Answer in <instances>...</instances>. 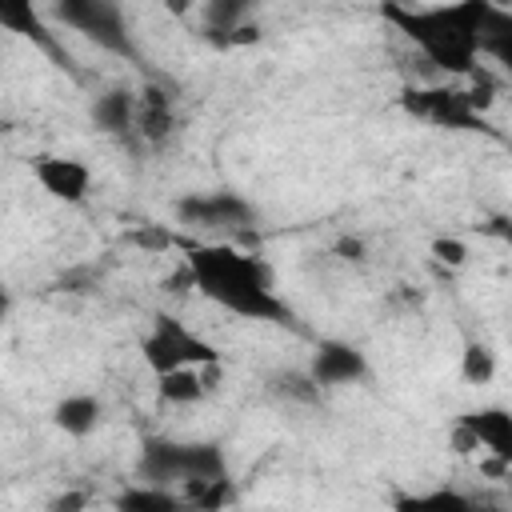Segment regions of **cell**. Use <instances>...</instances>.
I'll return each instance as SVG.
<instances>
[{
    "mask_svg": "<svg viewBox=\"0 0 512 512\" xmlns=\"http://www.w3.org/2000/svg\"><path fill=\"white\" fill-rule=\"evenodd\" d=\"M496 0H440V4H400L388 0L380 16L444 76H472L484 56V28Z\"/></svg>",
    "mask_w": 512,
    "mask_h": 512,
    "instance_id": "cell-1",
    "label": "cell"
},
{
    "mask_svg": "<svg viewBox=\"0 0 512 512\" xmlns=\"http://www.w3.org/2000/svg\"><path fill=\"white\" fill-rule=\"evenodd\" d=\"M188 284L212 300L216 308L240 316V320H264V324H292L288 300L276 292L272 272L260 256H248L224 240L216 244H192L184 256Z\"/></svg>",
    "mask_w": 512,
    "mask_h": 512,
    "instance_id": "cell-2",
    "label": "cell"
},
{
    "mask_svg": "<svg viewBox=\"0 0 512 512\" xmlns=\"http://www.w3.org/2000/svg\"><path fill=\"white\" fill-rule=\"evenodd\" d=\"M136 476L168 488H184L192 480H212L228 476V460L220 444L212 440H168V436H148L136 460Z\"/></svg>",
    "mask_w": 512,
    "mask_h": 512,
    "instance_id": "cell-3",
    "label": "cell"
},
{
    "mask_svg": "<svg viewBox=\"0 0 512 512\" xmlns=\"http://www.w3.org/2000/svg\"><path fill=\"white\" fill-rule=\"evenodd\" d=\"M52 12H56L60 24H68L72 32H80L96 48L136 60V44H132L128 16H124L120 0H56Z\"/></svg>",
    "mask_w": 512,
    "mask_h": 512,
    "instance_id": "cell-4",
    "label": "cell"
},
{
    "mask_svg": "<svg viewBox=\"0 0 512 512\" xmlns=\"http://www.w3.org/2000/svg\"><path fill=\"white\" fill-rule=\"evenodd\" d=\"M140 352L152 372H168V368H184V364H200V368L220 364V352L176 316H156L148 336L140 340Z\"/></svg>",
    "mask_w": 512,
    "mask_h": 512,
    "instance_id": "cell-5",
    "label": "cell"
},
{
    "mask_svg": "<svg viewBox=\"0 0 512 512\" xmlns=\"http://www.w3.org/2000/svg\"><path fill=\"white\" fill-rule=\"evenodd\" d=\"M404 112L416 120H428L436 128H456V132H488L484 112L468 96V88H408L404 92Z\"/></svg>",
    "mask_w": 512,
    "mask_h": 512,
    "instance_id": "cell-6",
    "label": "cell"
},
{
    "mask_svg": "<svg viewBox=\"0 0 512 512\" xmlns=\"http://www.w3.org/2000/svg\"><path fill=\"white\" fill-rule=\"evenodd\" d=\"M176 220L196 232H240L256 224V208L240 192H192L176 200Z\"/></svg>",
    "mask_w": 512,
    "mask_h": 512,
    "instance_id": "cell-7",
    "label": "cell"
},
{
    "mask_svg": "<svg viewBox=\"0 0 512 512\" xmlns=\"http://www.w3.org/2000/svg\"><path fill=\"white\" fill-rule=\"evenodd\" d=\"M308 372L320 388H344V384H360L368 376V356L348 344V340H320L312 360H308Z\"/></svg>",
    "mask_w": 512,
    "mask_h": 512,
    "instance_id": "cell-8",
    "label": "cell"
},
{
    "mask_svg": "<svg viewBox=\"0 0 512 512\" xmlns=\"http://www.w3.org/2000/svg\"><path fill=\"white\" fill-rule=\"evenodd\" d=\"M456 424L476 440V448H484V452L492 456V464L512 468V408H504V404H484V408L464 412Z\"/></svg>",
    "mask_w": 512,
    "mask_h": 512,
    "instance_id": "cell-9",
    "label": "cell"
},
{
    "mask_svg": "<svg viewBox=\"0 0 512 512\" xmlns=\"http://www.w3.org/2000/svg\"><path fill=\"white\" fill-rule=\"evenodd\" d=\"M32 176L52 200H64V204H80L92 192V168L76 156H40L32 164Z\"/></svg>",
    "mask_w": 512,
    "mask_h": 512,
    "instance_id": "cell-10",
    "label": "cell"
},
{
    "mask_svg": "<svg viewBox=\"0 0 512 512\" xmlns=\"http://www.w3.org/2000/svg\"><path fill=\"white\" fill-rule=\"evenodd\" d=\"M136 112H140V96L132 88H108V92H100L92 100V124H96V132H104L112 140H124V144L128 140L140 144V136H136Z\"/></svg>",
    "mask_w": 512,
    "mask_h": 512,
    "instance_id": "cell-11",
    "label": "cell"
},
{
    "mask_svg": "<svg viewBox=\"0 0 512 512\" xmlns=\"http://www.w3.org/2000/svg\"><path fill=\"white\" fill-rule=\"evenodd\" d=\"M212 368H200V364H184V368H168V372H156V396L172 408H188V404H200L208 392H212Z\"/></svg>",
    "mask_w": 512,
    "mask_h": 512,
    "instance_id": "cell-12",
    "label": "cell"
},
{
    "mask_svg": "<svg viewBox=\"0 0 512 512\" xmlns=\"http://www.w3.org/2000/svg\"><path fill=\"white\" fill-rule=\"evenodd\" d=\"M100 420H104V404H100V396H92V392H68V396H60L56 408H52V424H56L64 436H72V440L92 436V432L100 428Z\"/></svg>",
    "mask_w": 512,
    "mask_h": 512,
    "instance_id": "cell-13",
    "label": "cell"
},
{
    "mask_svg": "<svg viewBox=\"0 0 512 512\" xmlns=\"http://www.w3.org/2000/svg\"><path fill=\"white\" fill-rule=\"evenodd\" d=\"M176 132V108L164 88H144L140 92V112H136V136L140 144H164Z\"/></svg>",
    "mask_w": 512,
    "mask_h": 512,
    "instance_id": "cell-14",
    "label": "cell"
},
{
    "mask_svg": "<svg viewBox=\"0 0 512 512\" xmlns=\"http://www.w3.org/2000/svg\"><path fill=\"white\" fill-rule=\"evenodd\" d=\"M256 4H260V0H204V8H200L204 32H208L216 44L228 48V36H232L240 24H248V16H252Z\"/></svg>",
    "mask_w": 512,
    "mask_h": 512,
    "instance_id": "cell-15",
    "label": "cell"
},
{
    "mask_svg": "<svg viewBox=\"0 0 512 512\" xmlns=\"http://www.w3.org/2000/svg\"><path fill=\"white\" fill-rule=\"evenodd\" d=\"M116 508H128V512H176V508H188L184 496L168 484H152V480H140L132 488L120 492Z\"/></svg>",
    "mask_w": 512,
    "mask_h": 512,
    "instance_id": "cell-16",
    "label": "cell"
},
{
    "mask_svg": "<svg viewBox=\"0 0 512 512\" xmlns=\"http://www.w3.org/2000/svg\"><path fill=\"white\" fill-rule=\"evenodd\" d=\"M0 24H4L8 32H16V36L40 44L44 52H56V44H52V36L44 32V20H40V12H36L32 0H0Z\"/></svg>",
    "mask_w": 512,
    "mask_h": 512,
    "instance_id": "cell-17",
    "label": "cell"
},
{
    "mask_svg": "<svg viewBox=\"0 0 512 512\" xmlns=\"http://www.w3.org/2000/svg\"><path fill=\"white\" fill-rule=\"evenodd\" d=\"M484 56L512 76V8H492V20L484 28Z\"/></svg>",
    "mask_w": 512,
    "mask_h": 512,
    "instance_id": "cell-18",
    "label": "cell"
},
{
    "mask_svg": "<svg viewBox=\"0 0 512 512\" xmlns=\"http://www.w3.org/2000/svg\"><path fill=\"white\" fill-rule=\"evenodd\" d=\"M460 376H464V384H476V388H484V384H492V376H496V352L484 344V340H464V352H460Z\"/></svg>",
    "mask_w": 512,
    "mask_h": 512,
    "instance_id": "cell-19",
    "label": "cell"
},
{
    "mask_svg": "<svg viewBox=\"0 0 512 512\" xmlns=\"http://www.w3.org/2000/svg\"><path fill=\"white\" fill-rule=\"evenodd\" d=\"M272 392L284 396V400H296V404H316L324 388H320V384L312 380V372L304 368V372H280V376L272 380Z\"/></svg>",
    "mask_w": 512,
    "mask_h": 512,
    "instance_id": "cell-20",
    "label": "cell"
},
{
    "mask_svg": "<svg viewBox=\"0 0 512 512\" xmlns=\"http://www.w3.org/2000/svg\"><path fill=\"white\" fill-rule=\"evenodd\" d=\"M404 504L408 508H456V512H464V508H472V496L452 492V488H436V492H424V496H408Z\"/></svg>",
    "mask_w": 512,
    "mask_h": 512,
    "instance_id": "cell-21",
    "label": "cell"
},
{
    "mask_svg": "<svg viewBox=\"0 0 512 512\" xmlns=\"http://www.w3.org/2000/svg\"><path fill=\"white\" fill-rule=\"evenodd\" d=\"M432 256H436L440 264H448V268H460V264L468 260V248H464L460 240H444V236H440V240L432 244Z\"/></svg>",
    "mask_w": 512,
    "mask_h": 512,
    "instance_id": "cell-22",
    "label": "cell"
},
{
    "mask_svg": "<svg viewBox=\"0 0 512 512\" xmlns=\"http://www.w3.org/2000/svg\"><path fill=\"white\" fill-rule=\"evenodd\" d=\"M340 256L344 260H364V244L360 240H340Z\"/></svg>",
    "mask_w": 512,
    "mask_h": 512,
    "instance_id": "cell-23",
    "label": "cell"
},
{
    "mask_svg": "<svg viewBox=\"0 0 512 512\" xmlns=\"http://www.w3.org/2000/svg\"><path fill=\"white\" fill-rule=\"evenodd\" d=\"M84 504H88V496H76V492H72V496H56V500H52V508H84Z\"/></svg>",
    "mask_w": 512,
    "mask_h": 512,
    "instance_id": "cell-24",
    "label": "cell"
},
{
    "mask_svg": "<svg viewBox=\"0 0 512 512\" xmlns=\"http://www.w3.org/2000/svg\"><path fill=\"white\" fill-rule=\"evenodd\" d=\"M160 4H164L172 16H188V12H192V0H160Z\"/></svg>",
    "mask_w": 512,
    "mask_h": 512,
    "instance_id": "cell-25",
    "label": "cell"
},
{
    "mask_svg": "<svg viewBox=\"0 0 512 512\" xmlns=\"http://www.w3.org/2000/svg\"><path fill=\"white\" fill-rule=\"evenodd\" d=\"M488 228H492V232L512 248V220H496V224H488Z\"/></svg>",
    "mask_w": 512,
    "mask_h": 512,
    "instance_id": "cell-26",
    "label": "cell"
},
{
    "mask_svg": "<svg viewBox=\"0 0 512 512\" xmlns=\"http://www.w3.org/2000/svg\"><path fill=\"white\" fill-rule=\"evenodd\" d=\"M400 4H440V0H400Z\"/></svg>",
    "mask_w": 512,
    "mask_h": 512,
    "instance_id": "cell-27",
    "label": "cell"
},
{
    "mask_svg": "<svg viewBox=\"0 0 512 512\" xmlns=\"http://www.w3.org/2000/svg\"><path fill=\"white\" fill-rule=\"evenodd\" d=\"M508 340H512V336H508Z\"/></svg>",
    "mask_w": 512,
    "mask_h": 512,
    "instance_id": "cell-28",
    "label": "cell"
}]
</instances>
